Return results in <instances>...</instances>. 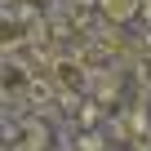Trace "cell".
I'll use <instances>...</instances> for the list:
<instances>
[{"label": "cell", "instance_id": "obj_3", "mask_svg": "<svg viewBox=\"0 0 151 151\" xmlns=\"http://www.w3.org/2000/svg\"><path fill=\"white\" fill-rule=\"evenodd\" d=\"M138 5H142V0H98V9H102L111 22H129V18L138 14Z\"/></svg>", "mask_w": 151, "mask_h": 151}, {"label": "cell", "instance_id": "obj_1", "mask_svg": "<svg viewBox=\"0 0 151 151\" xmlns=\"http://www.w3.org/2000/svg\"><path fill=\"white\" fill-rule=\"evenodd\" d=\"M85 80H89V71H85V67H76L71 58H53V89H58L62 98H71ZM71 102H76V98H71Z\"/></svg>", "mask_w": 151, "mask_h": 151}, {"label": "cell", "instance_id": "obj_5", "mask_svg": "<svg viewBox=\"0 0 151 151\" xmlns=\"http://www.w3.org/2000/svg\"><path fill=\"white\" fill-rule=\"evenodd\" d=\"M0 98H5V93H0Z\"/></svg>", "mask_w": 151, "mask_h": 151}, {"label": "cell", "instance_id": "obj_2", "mask_svg": "<svg viewBox=\"0 0 151 151\" xmlns=\"http://www.w3.org/2000/svg\"><path fill=\"white\" fill-rule=\"evenodd\" d=\"M27 36H31V27L22 18H0V49H18Z\"/></svg>", "mask_w": 151, "mask_h": 151}, {"label": "cell", "instance_id": "obj_4", "mask_svg": "<svg viewBox=\"0 0 151 151\" xmlns=\"http://www.w3.org/2000/svg\"><path fill=\"white\" fill-rule=\"evenodd\" d=\"M133 138V151H151V133L147 129H138V133H129Z\"/></svg>", "mask_w": 151, "mask_h": 151}]
</instances>
